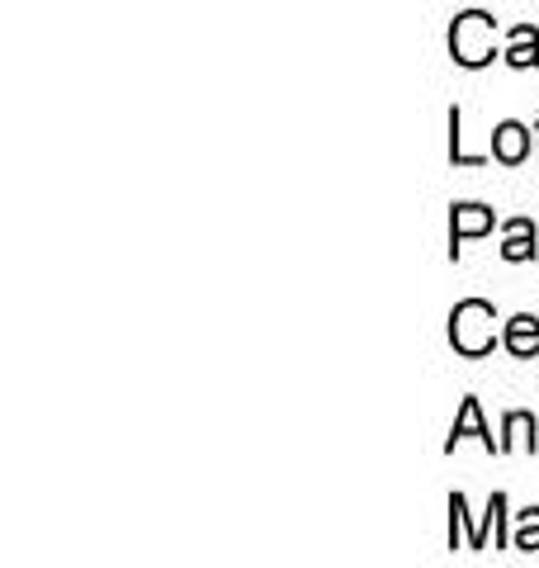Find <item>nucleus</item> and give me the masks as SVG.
Segmentation results:
<instances>
[{
    "label": "nucleus",
    "mask_w": 539,
    "mask_h": 568,
    "mask_svg": "<svg viewBox=\"0 0 539 568\" xmlns=\"http://www.w3.org/2000/svg\"><path fill=\"white\" fill-rule=\"evenodd\" d=\"M501 530H507V497L492 493V497H488V517H482V526L474 530L469 549H488V536H492L497 545H507V536H501Z\"/></svg>",
    "instance_id": "8"
},
{
    "label": "nucleus",
    "mask_w": 539,
    "mask_h": 568,
    "mask_svg": "<svg viewBox=\"0 0 539 568\" xmlns=\"http://www.w3.org/2000/svg\"><path fill=\"white\" fill-rule=\"evenodd\" d=\"M492 156H497V162H507V166L526 162V156H530V129H526V123H516V119L497 123V129H492Z\"/></svg>",
    "instance_id": "5"
},
{
    "label": "nucleus",
    "mask_w": 539,
    "mask_h": 568,
    "mask_svg": "<svg viewBox=\"0 0 539 568\" xmlns=\"http://www.w3.org/2000/svg\"><path fill=\"white\" fill-rule=\"evenodd\" d=\"M501 256H507L511 265L539 256V242H535V223H530V219H511V223H507V242H501Z\"/></svg>",
    "instance_id": "7"
},
{
    "label": "nucleus",
    "mask_w": 539,
    "mask_h": 568,
    "mask_svg": "<svg viewBox=\"0 0 539 568\" xmlns=\"http://www.w3.org/2000/svg\"><path fill=\"white\" fill-rule=\"evenodd\" d=\"M492 223H497L492 209H482V204H455V213H449V256L459 261V246L469 242V237L492 233Z\"/></svg>",
    "instance_id": "3"
},
{
    "label": "nucleus",
    "mask_w": 539,
    "mask_h": 568,
    "mask_svg": "<svg viewBox=\"0 0 539 568\" xmlns=\"http://www.w3.org/2000/svg\"><path fill=\"white\" fill-rule=\"evenodd\" d=\"M501 432H507V440H501V455L507 450H516V446H526V450H535L539 440H535V417L530 413H507V422H501Z\"/></svg>",
    "instance_id": "10"
},
{
    "label": "nucleus",
    "mask_w": 539,
    "mask_h": 568,
    "mask_svg": "<svg viewBox=\"0 0 539 568\" xmlns=\"http://www.w3.org/2000/svg\"><path fill=\"white\" fill-rule=\"evenodd\" d=\"M492 323H497V308L488 298H464V304H455V313H449V346L459 355H469V361H478V355H488L497 346Z\"/></svg>",
    "instance_id": "1"
},
{
    "label": "nucleus",
    "mask_w": 539,
    "mask_h": 568,
    "mask_svg": "<svg viewBox=\"0 0 539 568\" xmlns=\"http://www.w3.org/2000/svg\"><path fill=\"white\" fill-rule=\"evenodd\" d=\"M449 162L455 166H482V156L464 152V133H459V110H449Z\"/></svg>",
    "instance_id": "12"
},
{
    "label": "nucleus",
    "mask_w": 539,
    "mask_h": 568,
    "mask_svg": "<svg viewBox=\"0 0 539 568\" xmlns=\"http://www.w3.org/2000/svg\"><path fill=\"white\" fill-rule=\"evenodd\" d=\"M507 62H511V67H539V29H535V24H516V29H511Z\"/></svg>",
    "instance_id": "9"
},
{
    "label": "nucleus",
    "mask_w": 539,
    "mask_h": 568,
    "mask_svg": "<svg viewBox=\"0 0 539 568\" xmlns=\"http://www.w3.org/2000/svg\"><path fill=\"white\" fill-rule=\"evenodd\" d=\"M501 346H507V351L516 355V361H535V355H539V317H530V313L507 317Z\"/></svg>",
    "instance_id": "6"
},
{
    "label": "nucleus",
    "mask_w": 539,
    "mask_h": 568,
    "mask_svg": "<svg viewBox=\"0 0 539 568\" xmlns=\"http://www.w3.org/2000/svg\"><path fill=\"white\" fill-rule=\"evenodd\" d=\"M482 440L492 455H501V440H492V432L482 426V407H478V398H464V407H459V417H455V426H449V440H445V450H455L459 440Z\"/></svg>",
    "instance_id": "4"
},
{
    "label": "nucleus",
    "mask_w": 539,
    "mask_h": 568,
    "mask_svg": "<svg viewBox=\"0 0 539 568\" xmlns=\"http://www.w3.org/2000/svg\"><path fill=\"white\" fill-rule=\"evenodd\" d=\"M449 58L459 67H488L497 58V24L482 10H464L449 29Z\"/></svg>",
    "instance_id": "2"
},
{
    "label": "nucleus",
    "mask_w": 539,
    "mask_h": 568,
    "mask_svg": "<svg viewBox=\"0 0 539 568\" xmlns=\"http://www.w3.org/2000/svg\"><path fill=\"white\" fill-rule=\"evenodd\" d=\"M516 549H526V555H535L539 549V507H530V511H520V521H516V540H511Z\"/></svg>",
    "instance_id": "11"
}]
</instances>
